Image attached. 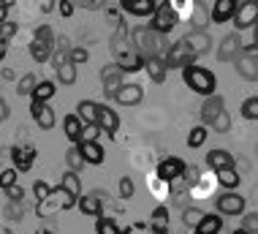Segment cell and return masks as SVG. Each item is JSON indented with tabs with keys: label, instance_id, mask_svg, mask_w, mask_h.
I'll list each match as a JSON object with an SVG mask.
<instances>
[{
	"label": "cell",
	"instance_id": "cell-43",
	"mask_svg": "<svg viewBox=\"0 0 258 234\" xmlns=\"http://www.w3.org/2000/svg\"><path fill=\"white\" fill-rule=\"evenodd\" d=\"M14 33H17V22H0V44L9 46V41L14 38Z\"/></svg>",
	"mask_w": 258,
	"mask_h": 234
},
{
	"label": "cell",
	"instance_id": "cell-44",
	"mask_svg": "<svg viewBox=\"0 0 258 234\" xmlns=\"http://www.w3.org/2000/svg\"><path fill=\"white\" fill-rule=\"evenodd\" d=\"M52 191H54V188H49V185H46L44 180H38L36 185H33V194H36V199H38V204H44L46 199H49V196H52Z\"/></svg>",
	"mask_w": 258,
	"mask_h": 234
},
{
	"label": "cell",
	"instance_id": "cell-56",
	"mask_svg": "<svg viewBox=\"0 0 258 234\" xmlns=\"http://www.w3.org/2000/svg\"><path fill=\"white\" fill-rule=\"evenodd\" d=\"M9 9H11L9 3H0V19H3V22H9V19H6L9 17Z\"/></svg>",
	"mask_w": 258,
	"mask_h": 234
},
{
	"label": "cell",
	"instance_id": "cell-51",
	"mask_svg": "<svg viewBox=\"0 0 258 234\" xmlns=\"http://www.w3.org/2000/svg\"><path fill=\"white\" fill-rule=\"evenodd\" d=\"M3 194H6V199H9V202H22V199H25L22 185H11V188H6Z\"/></svg>",
	"mask_w": 258,
	"mask_h": 234
},
{
	"label": "cell",
	"instance_id": "cell-20",
	"mask_svg": "<svg viewBox=\"0 0 258 234\" xmlns=\"http://www.w3.org/2000/svg\"><path fill=\"white\" fill-rule=\"evenodd\" d=\"M207 166L212 169V172L234 169V155L228 153V150H223V147H218V150H209V153H207Z\"/></svg>",
	"mask_w": 258,
	"mask_h": 234
},
{
	"label": "cell",
	"instance_id": "cell-15",
	"mask_svg": "<svg viewBox=\"0 0 258 234\" xmlns=\"http://www.w3.org/2000/svg\"><path fill=\"white\" fill-rule=\"evenodd\" d=\"M158 6H160V0H122L120 9L125 14H134V17L152 19V17H155V11H158Z\"/></svg>",
	"mask_w": 258,
	"mask_h": 234
},
{
	"label": "cell",
	"instance_id": "cell-52",
	"mask_svg": "<svg viewBox=\"0 0 258 234\" xmlns=\"http://www.w3.org/2000/svg\"><path fill=\"white\" fill-rule=\"evenodd\" d=\"M101 128L98 125H85V133H82V142H98V136H101Z\"/></svg>",
	"mask_w": 258,
	"mask_h": 234
},
{
	"label": "cell",
	"instance_id": "cell-5",
	"mask_svg": "<svg viewBox=\"0 0 258 234\" xmlns=\"http://www.w3.org/2000/svg\"><path fill=\"white\" fill-rule=\"evenodd\" d=\"M196 58H199V55L190 49L187 38H179V41H174V44H169V49H166V55H163V60H166V66H169V71H171V68L196 66Z\"/></svg>",
	"mask_w": 258,
	"mask_h": 234
},
{
	"label": "cell",
	"instance_id": "cell-39",
	"mask_svg": "<svg viewBox=\"0 0 258 234\" xmlns=\"http://www.w3.org/2000/svg\"><path fill=\"white\" fill-rule=\"evenodd\" d=\"M54 74H57L60 84H74V82H76V66H74V63H66V66H60L57 71H54Z\"/></svg>",
	"mask_w": 258,
	"mask_h": 234
},
{
	"label": "cell",
	"instance_id": "cell-45",
	"mask_svg": "<svg viewBox=\"0 0 258 234\" xmlns=\"http://www.w3.org/2000/svg\"><path fill=\"white\" fill-rule=\"evenodd\" d=\"M242 229L247 234H258V212H245L242 218Z\"/></svg>",
	"mask_w": 258,
	"mask_h": 234
},
{
	"label": "cell",
	"instance_id": "cell-17",
	"mask_svg": "<svg viewBox=\"0 0 258 234\" xmlns=\"http://www.w3.org/2000/svg\"><path fill=\"white\" fill-rule=\"evenodd\" d=\"M30 117L38 123V128L52 131L54 128V109L44 101H30Z\"/></svg>",
	"mask_w": 258,
	"mask_h": 234
},
{
	"label": "cell",
	"instance_id": "cell-29",
	"mask_svg": "<svg viewBox=\"0 0 258 234\" xmlns=\"http://www.w3.org/2000/svg\"><path fill=\"white\" fill-rule=\"evenodd\" d=\"M220 231H223V215L220 212H212V215L207 212V218L199 223V229H193V234H220Z\"/></svg>",
	"mask_w": 258,
	"mask_h": 234
},
{
	"label": "cell",
	"instance_id": "cell-19",
	"mask_svg": "<svg viewBox=\"0 0 258 234\" xmlns=\"http://www.w3.org/2000/svg\"><path fill=\"white\" fill-rule=\"evenodd\" d=\"M236 11H239V3H234V0H218V3H212V22L215 25L231 22L236 17Z\"/></svg>",
	"mask_w": 258,
	"mask_h": 234
},
{
	"label": "cell",
	"instance_id": "cell-36",
	"mask_svg": "<svg viewBox=\"0 0 258 234\" xmlns=\"http://www.w3.org/2000/svg\"><path fill=\"white\" fill-rule=\"evenodd\" d=\"M207 136H209L207 125H196V128H190V133H187V147H190V150H196V147H201L207 142Z\"/></svg>",
	"mask_w": 258,
	"mask_h": 234
},
{
	"label": "cell",
	"instance_id": "cell-49",
	"mask_svg": "<svg viewBox=\"0 0 258 234\" xmlns=\"http://www.w3.org/2000/svg\"><path fill=\"white\" fill-rule=\"evenodd\" d=\"M185 182L190 188H196L199 182H201V172H199V166H187V172H185Z\"/></svg>",
	"mask_w": 258,
	"mask_h": 234
},
{
	"label": "cell",
	"instance_id": "cell-21",
	"mask_svg": "<svg viewBox=\"0 0 258 234\" xmlns=\"http://www.w3.org/2000/svg\"><path fill=\"white\" fill-rule=\"evenodd\" d=\"M142 98H144V90H142V84H136V82H128L125 87L117 93L114 101L120 104V106H136V104H142Z\"/></svg>",
	"mask_w": 258,
	"mask_h": 234
},
{
	"label": "cell",
	"instance_id": "cell-55",
	"mask_svg": "<svg viewBox=\"0 0 258 234\" xmlns=\"http://www.w3.org/2000/svg\"><path fill=\"white\" fill-rule=\"evenodd\" d=\"M0 117H3V120H9V117H11V106L6 104V101L0 104Z\"/></svg>",
	"mask_w": 258,
	"mask_h": 234
},
{
	"label": "cell",
	"instance_id": "cell-46",
	"mask_svg": "<svg viewBox=\"0 0 258 234\" xmlns=\"http://www.w3.org/2000/svg\"><path fill=\"white\" fill-rule=\"evenodd\" d=\"M122 234H152V229H150V223L134 221V223H128V226H125Z\"/></svg>",
	"mask_w": 258,
	"mask_h": 234
},
{
	"label": "cell",
	"instance_id": "cell-2",
	"mask_svg": "<svg viewBox=\"0 0 258 234\" xmlns=\"http://www.w3.org/2000/svg\"><path fill=\"white\" fill-rule=\"evenodd\" d=\"M182 82L193 90V93H199L204 98L215 96V87H218L215 74L209 68H204V66H187V68H182Z\"/></svg>",
	"mask_w": 258,
	"mask_h": 234
},
{
	"label": "cell",
	"instance_id": "cell-23",
	"mask_svg": "<svg viewBox=\"0 0 258 234\" xmlns=\"http://www.w3.org/2000/svg\"><path fill=\"white\" fill-rule=\"evenodd\" d=\"M76 115L85 125H98V117H101V104L95 101H79L76 104Z\"/></svg>",
	"mask_w": 258,
	"mask_h": 234
},
{
	"label": "cell",
	"instance_id": "cell-42",
	"mask_svg": "<svg viewBox=\"0 0 258 234\" xmlns=\"http://www.w3.org/2000/svg\"><path fill=\"white\" fill-rule=\"evenodd\" d=\"M134 194H136V185H134V180L131 177H120V199H134Z\"/></svg>",
	"mask_w": 258,
	"mask_h": 234
},
{
	"label": "cell",
	"instance_id": "cell-13",
	"mask_svg": "<svg viewBox=\"0 0 258 234\" xmlns=\"http://www.w3.org/2000/svg\"><path fill=\"white\" fill-rule=\"evenodd\" d=\"M234 27L236 30H247V27H258V3L255 0H245V3H239V11H236L234 17Z\"/></svg>",
	"mask_w": 258,
	"mask_h": 234
},
{
	"label": "cell",
	"instance_id": "cell-41",
	"mask_svg": "<svg viewBox=\"0 0 258 234\" xmlns=\"http://www.w3.org/2000/svg\"><path fill=\"white\" fill-rule=\"evenodd\" d=\"M209 128H212V133H228V128H231V115H228V112H223V115L215 120Z\"/></svg>",
	"mask_w": 258,
	"mask_h": 234
},
{
	"label": "cell",
	"instance_id": "cell-16",
	"mask_svg": "<svg viewBox=\"0 0 258 234\" xmlns=\"http://www.w3.org/2000/svg\"><path fill=\"white\" fill-rule=\"evenodd\" d=\"M106 199H109L106 191H90L87 196H82V199H79L82 215H98L101 218V210H103V204H106Z\"/></svg>",
	"mask_w": 258,
	"mask_h": 234
},
{
	"label": "cell",
	"instance_id": "cell-28",
	"mask_svg": "<svg viewBox=\"0 0 258 234\" xmlns=\"http://www.w3.org/2000/svg\"><path fill=\"white\" fill-rule=\"evenodd\" d=\"M147 74H150V79L155 82V84H163L166 82V76H169V66H166V60L160 58V55L147 60Z\"/></svg>",
	"mask_w": 258,
	"mask_h": 234
},
{
	"label": "cell",
	"instance_id": "cell-6",
	"mask_svg": "<svg viewBox=\"0 0 258 234\" xmlns=\"http://www.w3.org/2000/svg\"><path fill=\"white\" fill-rule=\"evenodd\" d=\"M74 207H79V199H76V196H71L66 188L57 185V188L52 191L49 199H46L44 204H38V215L44 218V221H49V218H52L57 210H74Z\"/></svg>",
	"mask_w": 258,
	"mask_h": 234
},
{
	"label": "cell",
	"instance_id": "cell-1",
	"mask_svg": "<svg viewBox=\"0 0 258 234\" xmlns=\"http://www.w3.org/2000/svg\"><path fill=\"white\" fill-rule=\"evenodd\" d=\"M111 49H114V63L125 71V74H136V71L147 68V58H144L136 46H128L125 35H117L114 46H111Z\"/></svg>",
	"mask_w": 258,
	"mask_h": 234
},
{
	"label": "cell",
	"instance_id": "cell-10",
	"mask_svg": "<svg viewBox=\"0 0 258 234\" xmlns=\"http://www.w3.org/2000/svg\"><path fill=\"white\" fill-rule=\"evenodd\" d=\"M242 55H245V44H242L239 33H228L218 46V60L220 63H236Z\"/></svg>",
	"mask_w": 258,
	"mask_h": 234
},
{
	"label": "cell",
	"instance_id": "cell-25",
	"mask_svg": "<svg viewBox=\"0 0 258 234\" xmlns=\"http://www.w3.org/2000/svg\"><path fill=\"white\" fill-rule=\"evenodd\" d=\"M76 147H79V153L85 155V161L90 166H101L103 158H106V153H103V147L98 142H82V145H76Z\"/></svg>",
	"mask_w": 258,
	"mask_h": 234
},
{
	"label": "cell",
	"instance_id": "cell-57",
	"mask_svg": "<svg viewBox=\"0 0 258 234\" xmlns=\"http://www.w3.org/2000/svg\"><path fill=\"white\" fill-rule=\"evenodd\" d=\"M253 49H255V52H258V27H255V30H253Z\"/></svg>",
	"mask_w": 258,
	"mask_h": 234
},
{
	"label": "cell",
	"instance_id": "cell-47",
	"mask_svg": "<svg viewBox=\"0 0 258 234\" xmlns=\"http://www.w3.org/2000/svg\"><path fill=\"white\" fill-rule=\"evenodd\" d=\"M0 185H3V191L17 185V169H3V174H0Z\"/></svg>",
	"mask_w": 258,
	"mask_h": 234
},
{
	"label": "cell",
	"instance_id": "cell-12",
	"mask_svg": "<svg viewBox=\"0 0 258 234\" xmlns=\"http://www.w3.org/2000/svg\"><path fill=\"white\" fill-rule=\"evenodd\" d=\"M236 74L247 82H258V52L253 49V44L245 46V55L236 60Z\"/></svg>",
	"mask_w": 258,
	"mask_h": 234
},
{
	"label": "cell",
	"instance_id": "cell-3",
	"mask_svg": "<svg viewBox=\"0 0 258 234\" xmlns=\"http://www.w3.org/2000/svg\"><path fill=\"white\" fill-rule=\"evenodd\" d=\"M131 38H134V46H136L147 60H150V58H158L160 49H169V46H166V41H163L166 35H158L150 25H147V27H136V30L131 33Z\"/></svg>",
	"mask_w": 258,
	"mask_h": 234
},
{
	"label": "cell",
	"instance_id": "cell-26",
	"mask_svg": "<svg viewBox=\"0 0 258 234\" xmlns=\"http://www.w3.org/2000/svg\"><path fill=\"white\" fill-rule=\"evenodd\" d=\"M62 131L74 145H82V133H85V123L79 120V115H66L62 117Z\"/></svg>",
	"mask_w": 258,
	"mask_h": 234
},
{
	"label": "cell",
	"instance_id": "cell-9",
	"mask_svg": "<svg viewBox=\"0 0 258 234\" xmlns=\"http://www.w3.org/2000/svg\"><path fill=\"white\" fill-rule=\"evenodd\" d=\"M187 172V164L182 158H177V155H169V158H163L158 164V180L166 182V185H171L174 180H182Z\"/></svg>",
	"mask_w": 258,
	"mask_h": 234
},
{
	"label": "cell",
	"instance_id": "cell-33",
	"mask_svg": "<svg viewBox=\"0 0 258 234\" xmlns=\"http://www.w3.org/2000/svg\"><path fill=\"white\" fill-rule=\"evenodd\" d=\"M215 174H218V182L226 191H236V185L242 182V174L236 169H223V172H215Z\"/></svg>",
	"mask_w": 258,
	"mask_h": 234
},
{
	"label": "cell",
	"instance_id": "cell-38",
	"mask_svg": "<svg viewBox=\"0 0 258 234\" xmlns=\"http://www.w3.org/2000/svg\"><path fill=\"white\" fill-rule=\"evenodd\" d=\"M95 234H122V229L111 221V218H103L101 215L98 221H95Z\"/></svg>",
	"mask_w": 258,
	"mask_h": 234
},
{
	"label": "cell",
	"instance_id": "cell-24",
	"mask_svg": "<svg viewBox=\"0 0 258 234\" xmlns=\"http://www.w3.org/2000/svg\"><path fill=\"white\" fill-rule=\"evenodd\" d=\"M150 229H152V234H171V229H169V207L158 204V207L152 210V215H150Z\"/></svg>",
	"mask_w": 258,
	"mask_h": 234
},
{
	"label": "cell",
	"instance_id": "cell-11",
	"mask_svg": "<svg viewBox=\"0 0 258 234\" xmlns=\"http://www.w3.org/2000/svg\"><path fill=\"white\" fill-rule=\"evenodd\" d=\"M215 204H218L220 215H242V212H245V196L236 194V191H226V194H220L218 199H215Z\"/></svg>",
	"mask_w": 258,
	"mask_h": 234
},
{
	"label": "cell",
	"instance_id": "cell-58",
	"mask_svg": "<svg viewBox=\"0 0 258 234\" xmlns=\"http://www.w3.org/2000/svg\"><path fill=\"white\" fill-rule=\"evenodd\" d=\"M231 234H247L245 229H236V231H231Z\"/></svg>",
	"mask_w": 258,
	"mask_h": 234
},
{
	"label": "cell",
	"instance_id": "cell-34",
	"mask_svg": "<svg viewBox=\"0 0 258 234\" xmlns=\"http://www.w3.org/2000/svg\"><path fill=\"white\" fill-rule=\"evenodd\" d=\"M207 218V212L204 210H199V207H185L182 210V223L187 226V229H199V223Z\"/></svg>",
	"mask_w": 258,
	"mask_h": 234
},
{
	"label": "cell",
	"instance_id": "cell-30",
	"mask_svg": "<svg viewBox=\"0 0 258 234\" xmlns=\"http://www.w3.org/2000/svg\"><path fill=\"white\" fill-rule=\"evenodd\" d=\"M60 188H66L71 196H76V199H82V177L76 174V172H71V169H68V172L60 177Z\"/></svg>",
	"mask_w": 258,
	"mask_h": 234
},
{
	"label": "cell",
	"instance_id": "cell-27",
	"mask_svg": "<svg viewBox=\"0 0 258 234\" xmlns=\"http://www.w3.org/2000/svg\"><path fill=\"white\" fill-rule=\"evenodd\" d=\"M185 38H187V44H190V49L196 55H204V52H209V46H212V38H209L207 30H190Z\"/></svg>",
	"mask_w": 258,
	"mask_h": 234
},
{
	"label": "cell",
	"instance_id": "cell-32",
	"mask_svg": "<svg viewBox=\"0 0 258 234\" xmlns=\"http://www.w3.org/2000/svg\"><path fill=\"white\" fill-rule=\"evenodd\" d=\"M66 164H68V169H71V172H76V174H82V169L87 166V161H85V155L79 153V147H68L66 150Z\"/></svg>",
	"mask_w": 258,
	"mask_h": 234
},
{
	"label": "cell",
	"instance_id": "cell-40",
	"mask_svg": "<svg viewBox=\"0 0 258 234\" xmlns=\"http://www.w3.org/2000/svg\"><path fill=\"white\" fill-rule=\"evenodd\" d=\"M242 117L245 120H258V96H253V98H247L245 104H242Z\"/></svg>",
	"mask_w": 258,
	"mask_h": 234
},
{
	"label": "cell",
	"instance_id": "cell-31",
	"mask_svg": "<svg viewBox=\"0 0 258 234\" xmlns=\"http://www.w3.org/2000/svg\"><path fill=\"white\" fill-rule=\"evenodd\" d=\"M209 22H212V11H207L204 3H196V9H193V14H190L193 30H207Z\"/></svg>",
	"mask_w": 258,
	"mask_h": 234
},
{
	"label": "cell",
	"instance_id": "cell-4",
	"mask_svg": "<svg viewBox=\"0 0 258 234\" xmlns=\"http://www.w3.org/2000/svg\"><path fill=\"white\" fill-rule=\"evenodd\" d=\"M54 33L49 25H38L36 30H33V41H30V58L36 63H44L49 60L54 55Z\"/></svg>",
	"mask_w": 258,
	"mask_h": 234
},
{
	"label": "cell",
	"instance_id": "cell-37",
	"mask_svg": "<svg viewBox=\"0 0 258 234\" xmlns=\"http://www.w3.org/2000/svg\"><path fill=\"white\" fill-rule=\"evenodd\" d=\"M36 87H38V79L33 74H25V76H19V82H17V93L19 96H30L36 93Z\"/></svg>",
	"mask_w": 258,
	"mask_h": 234
},
{
	"label": "cell",
	"instance_id": "cell-53",
	"mask_svg": "<svg viewBox=\"0 0 258 234\" xmlns=\"http://www.w3.org/2000/svg\"><path fill=\"white\" fill-rule=\"evenodd\" d=\"M36 234H57V226H54L52 221H44V223H38Z\"/></svg>",
	"mask_w": 258,
	"mask_h": 234
},
{
	"label": "cell",
	"instance_id": "cell-50",
	"mask_svg": "<svg viewBox=\"0 0 258 234\" xmlns=\"http://www.w3.org/2000/svg\"><path fill=\"white\" fill-rule=\"evenodd\" d=\"M87 58H90V52H87L85 46H74V49H71V63H74V66L87 63Z\"/></svg>",
	"mask_w": 258,
	"mask_h": 234
},
{
	"label": "cell",
	"instance_id": "cell-48",
	"mask_svg": "<svg viewBox=\"0 0 258 234\" xmlns=\"http://www.w3.org/2000/svg\"><path fill=\"white\" fill-rule=\"evenodd\" d=\"M19 218H22V202H9L6 221H19Z\"/></svg>",
	"mask_w": 258,
	"mask_h": 234
},
{
	"label": "cell",
	"instance_id": "cell-54",
	"mask_svg": "<svg viewBox=\"0 0 258 234\" xmlns=\"http://www.w3.org/2000/svg\"><path fill=\"white\" fill-rule=\"evenodd\" d=\"M71 14H74V3H71V0H60V17H71Z\"/></svg>",
	"mask_w": 258,
	"mask_h": 234
},
{
	"label": "cell",
	"instance_id": "cell-14",
	"mask_svg": "<svg viewBox=\"0 0 258 234\" xmlns=\"http://www.w3.org/2000/svg\"><path fill=\"white\" fill-rule=\"evenodd\" d=\"M36 147L33 145H14L11 147V161H14V169L17 172H27L33 164H36Z\"/></svg>",
	"mask_w": 258,
	"mask_h": 234
},
{
	"label": "cell",
	"instance_id": "cell-22",
	"mask_svg": "<svg viewBox=\"0 0 258 234\" xmlns=\"http://www.w3.org/2000/svg\"><path fill=\"white\" fill-rule=\"evenodd\" d=\"M98 128L106 133V136H114L117 128H120V117H117V112L111 109V106L101 104V117H98Z\"/></svg>",
	"mask_w": 258,
	"mask_h": 234
},
{
	"label": "cell",
	"instance_id": "cell-7",
	"mask_svg": "<svg viewBox=\"0 0 258 234\" xmlns=\"http://www.w3.org/2000/svg\"><path fill=\"white\" fill-rule=\"evenodd\" d=\"M177 22H179V14L174 11V6L166 3V0H160L155 17L150 19V27H152V30H155L158 35H169L174 27H177Z\"/></svg>",
	"mask_w": 258,
	"mask_h": 234
},
{
	"label": "cell",
	"instance_id": "cell-35",
	"mask_svg": "<svg viewBox=\"0 0 258 234\" xmlns=\"http://www.w3.org/2000/svg\"><path fill=\"white\" fill-rule=\"evenodd\" d=\"M54 93H57V90H54V82H49V79H41L30 101H44V104H46V101H49V98H52Z\"/></svg>",
	"mask_w": 258,
	"mask_h": 234
},
{
	"label": "cell",
	"instance_id": "cell-8",
	"mask_svg": "<svg viewBox=\"0 0 258 234\" xmlns=\"http://www.w3.org/2000/svg\"><path fill=\"white\" fill-rule=\"evenodd\" d=\"M101 82H103V93H106L109 98H117V93L125 87V71L117 66V63H109V66H103L101 71Z\"/></svg>",
	"mask_w": 258,
	"mask_h": 234
},
{
	"label": "cell",
	"instance_id": "cell-18",
	"mask_svg": "<svg viewBox=\"0 0 258 234\" xmlns=\"http://www.w3.org/2000/svg\"><path fill=\"white\" fill-rule=\"evenodd\" d=\"M223 112H226V109H223V96H220V93L204 98V104H201V123L209 128V125H212L215 120L223 115Z\"/></svg>",
	"mask_w": 258,
	"mask_h": 234
}]
</instances>
